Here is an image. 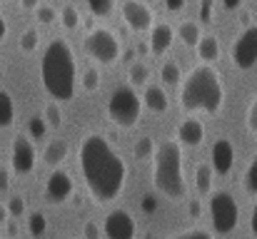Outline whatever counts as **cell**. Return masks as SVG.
I'll use <instances>...</instances> for the list:
<instances>
[{
  "mask_svg": "<svg viewBox=\"0 0 257 239\" xmlns=\"http://www.w3.org/2000/svg\"><path fill=\"white\" fill-rule=\"evenodd\" d=\"M85 53L87 58L102 63V65H110L120 58V40L112 30L107 28H95L85 35Z\"/></svg>",
  "mask_w": 257,
  "mask_h": 239,
  "instance_id": "cell-7",
  "label": "cell"
},
{
  "mask_svg": "<svg viewBox=\"0 0 257 239\" xmlns=\"http://www.w3.org/2000/svg\"><path fill=\"white\" fill-rule=\"evenodd\" d=\"M143 105L150 112L160 115V112H165L170 107V100H168V95H165V90L160 85H148L145 87V95H143Z\"/></svg>",
  "mask_w": 257,
  "mask_h": 239,
  "instance_id": "cell-16",
  "label": "cell"
},
{
  "mask_svg": "<svg viewBox=\"0 0 257 239\" xmlns=\"http://www.w3.org/2000/svg\"><path fill=\"white\" fill-rule=\"evenodd\" d=\"M222 5H225L227 10H237V8L242 5V0H222Z\"/></svg>",
  "mask_w": 257,
  "mask_h": 239,
  "instance_id": "cell-42",
  "label": "cell"
},
{
  "mask_svg": "<svg viewBox=\"0 0 257 239\" xmlns=\"http://www.w3.org/2000/svg\"><path fill=\"white\" fill-rule=\"evenodd\" d=\"M70 194H73V179H70V174L63 172V169H55L48 177V182H45V199L50 204H63Z\"/></svg>",
  "mask_w": 257,
  "mask_h": 239,
  "instance_id": "cell-12",
  "label": "cell"
},
{
  "mask_svg": "<svg viewBox=\"0 0 257 239\" xmlns=\"http://www.w3.org/2000/svg\"><path fill=\"white\" fill-rule=\"evenodd\" d=\"M172 40H175V33L168 23H153L150 28V53L153 55H165L170 50Z\"/></svg>",
  "mask_w": 257,
  "mask_h": 239,
  "instance_id": "cell-15",
  "label": "cell"
},
{
  "mask_svg": "<svg viewBox=\"0 0 257 239\" xmlns=\"http://www.w3.org/2000/svg\"><path fill=\"white\" fill-rule=\"evenodd\" d=\"M195 48H197V55L202 63H215L220 58V40L215 35H202Z\"/></svg>",
  "mask_w": 257,
  "mask_h": 239,
  "instance_id": "cell-17",
  "label": "cell"
},
{
  "mask_svg": "<svg viewBox=\"0 0 257 239\" xmlns=\"http://www.w3.org/2000/svg\"><path fill=\"white\" fill-rule=\"evenodd\" d=\"M5 222H8V207L0 202V224H5Z\"/></svg>",
  "mask_w": 257,
  "mask_h": 239,
  "instance_id": "cell-44",
  "label": "cell"
},
{
  "mask_svg": "<svg viewBox=\"0 0 257 239\" xmlns=\"http://www.w3.org/2000/svg\"><path fill=\"white\" fill-rule=\"evenodd\" d=\"M65 157H68V142H65V140H53V142L45 147V155H43L45 164H50V167H58Z\"/></svg>",
  "mask_w": 257,
  "mask_h": 239,
  "instance_id": "cell-19",
  "label": "cell"
},
{
  "mask_svg": "<svg viewBox=\"0 0 257 239\" xmlns=\"http://www.w3.org/2000/svg\"><path fill=\"white\" fill-rule=\"evenodd\" d=\"M78 157H80V172H83L87 189L100 204L115 199L122 192L125 179H127V164L110 147L105 137L87 135L80 142Z\"/></svg>",
  "mask_w": 257,
  "mask_h": 239,
  "instance_id": "cell-1",
  "label": "cell"
},
{
  "mask_svg": "<svg viewBox=\"0 0 257 239\" xmlns=\"http://www.w3.org/2000/svg\"><path fill=\"white\" fill-rule=\"evenodd\" d=\"M133 155H135V159H150L155 155L153 140H150V137H140V140L135 142V147H133Z\"/></svg>",
  "mask_w": 257,
  "mask_h": 239,
  "instance_id": "cell-26",
  "label": "cell"
},
{
  "mask_svg": "<svg viewBox=\"0 0 257 239\" xmlns=\"http://www.w3.org/2000/svg\"><path fill=\"white\" fill-rule=\"evenodd\" d=\"M75 55L65 40H53L40 60V80L53 100H70L75 95Z\"/></svg>",
  "mask_w": 257,
  "mask_h": 239,
  "instance_id": "cell-3",
  "label": "cell"
},
{
  "mask_svg": "<svg viewBox=\"0 0 257 239\" xmlns=\"http://www.w3.org/2000/svg\"><path fill=\"white\" fill-rule=\"evenodd\" d=\"M210 222L215 234H230L240 222V207L235 197L225 189L210 194Z\"/></svg>",
  "mask_w": 257,
  "mask_h": 239,
  "instance_id": "cell-6",
  "label": "cell"
},
{
  "mask_svg": "<svg viewBox=\"0 0 257 239\" xmlns=\"http://www.w3.org/2000/svg\"><path fill=\"white\" fill-rule=\"evenodd\" d=\"M10 164L15 174H30L35 169V147L30 142V137L18 135L13 140V152H10Z\"/></svg>",
  "mask_w": 257,
  "mask_h": 239,
  "instance_id": "cell-10",
  "label": "cell"
},
{
  "mask_svg": "<svg viewBox=\"0 0 257 239\" xmlns=\"http://www.w3.org/2000/svg\"><path fill=\"white\" fill-rule=\"evenodd\" d=\"M20 5H23V10H35L40 5V0H20Z\"/></svg>",
  "mask_w": 257,
  "mask_h": 239,
  "instance_id": "cell-41",
  "label": "cell"
},
{
  "mask_svg": "<svg viewBox=\"0 0 257 239\" xmlns=\"http://www.w3.org/2000/svg\"><path fill=\"white\" fill-rule=\"evenodd\" d=\"M35 18H38L43 25H50V23H55L58 13H55V8H50V5H38V8H35Z\"/></svg>",
  "mask_w": 257,
  "mask_h": 239,
  "instance_id": "cell-32",
  "label": "cell"
},
{
  "mask_svg": "<svg viewBox=\"0 0 257 239\" xmlns=\"http://www.w3.org/2000/svg\"><path fill=\"white\" fill-rule=\"evenodd\" d=\"M127 78H130V85H135V87H143V85H148V80H150V68H148V63H133L130 65V73H127Z\"/></svg>",
  "mask_w": 257,
  "mask_h": 239,
  "instance_id": "cell-22",
  "label": "cell"
},
{
  "mask_svg": "<svg viewBox=\"0 0 257 239\" xmlns=\"http://www.w3.org/2000/svg\"><path fill=\"white\" fill-rule=\"evenodd\" d=\"M28 229H30V234H33V237H40V234L48 229V219H45L40 212H33V214H30V219H28Z\"/></svg>",
  "mask_w": 257,
  "mask_h": 239,
  "instance_id": "cell-29",
  "label": "cell"
},
{
  "mask_svg": "<svg viewBox=\"0 0 257 239\" xmlns=\"http://www.w3.org/2000/svg\"><path fill=\"white\" fill-rule=\"evenodd\" d=\"M38 40H40V35H38L35 28L25 30V33L20 35V50H23V53H33V50L38 48Z\"/></svg>",
  "mask_w": 257,
  "mask_h": 239,
  "instance_id": "cell-27",
  "label": "cell"
},
{
  "mask_svg": "<svg viewBox=\"0 0 257 239\" xmlns=\"http://www.w3.org/2000/svg\"><path fill=\"white\" fill-rule=\"evenodd\" d=\"M120 13H122L125 25H127L133 33H148V30L153 28V23H155L153 10H150L143 0H122Z\"/></svg>",
  "mask_w": 257,
  "mask_h": 239,
  "instance_id": "cell-9",
  "label": "cell"
},
{
  "mask_svg": "<svg viewBox=\"0 0 257 239\" xmlns=\"http://www.w3.org/2000/svg\"><path fill=\"white\" fill-rule=\"evenodd\" d=\"M5 35H8V23H5V18L0 13V40H5Z\"/></svg>",
  "mask_w": 257,
  "mask_h": 239,
  "instance_id": "cell-43",
  "label": "cell"
},
{
  "mask_svg": "<svg viewBox=\"0 0 257 239\" xmlns=\"http://www.w3.org/2000/svg\"><path fill=\"white\" fill-rule=\"evenodd\" d=\"M195 187L200 194H210L212 192V164H200L195 172Z\"/></svg>",
  "mask_w": 257,
  "mask_h": 239,
  "instance_id": "cell-21",
  "label": "cell"
},
{
  "mask_svg": "<svg viewBox=\"0 0 257 239\" xmlns=\"http://www.w3.org/2000/svg\"><path fill=\"white\" fill-rule=\"evenodd\" d=\"M245 189H247V194H257V157L250 162V167H247V172H245Z\"/></svg>",
  "mask_w": 257,
  "mask_h": 239,
  "instance_id": "cell-30",
  "label": "cell"
},
{
  "mask_svg": "<svg viewBox=\"0 0 257 239\" xmlns=\"http://www.w3.org/2000/svg\"><path fill=\"white\" fill-rule=\"evenodd\" d=\"M45 127H48L45 117H33V120L28 122V132H30L33 140H43V137H45Z\"/></svg>",
  "mask_w": 257,
  "mask_h": 239,
  "instance_id": "cell-31",
  "label": "cell"
},
{
  "mask_svg": "<svg viewBox=\"0 0 257 239\" xmlns=\"http://www.w3.org/2000/svg\"><path fill=\"white\" fill-rule=\"evenodd\" d=\"M205 140V125L197 117H187L180 127H177V142L182 147H197Z\"/></svg>",
  "mask_w": 257,
  "mask_h": 239,
  "instance_id": "cell-14",
  "label": "cell"
},
{
  "mask_svg": "<svg viewBox=\"0 0 257 239\" xmlns=\"http://www.w3.org/2000/svg\"><path fill=\"white\" fill-rule=\"evenodd\" d=\"M172 239H212V234L205 232V229H190V232H182V234H177Z\"/></svg>",
  "mask_w": 257,
  "mask_h": 239,
  "instance_id": "cell-35",
  "label": "cell"
},
{
  "mask_svg": "<svg viewBox=\"0 0 257 239\" xmlns=\"http://www.w3.org/2000/svg\"><path fill=\"white\" fill-rule=\"evenodd\" d=\"M225 102V87L220 73L212 68V63H202L187 73V78L180 82V105L187 112L202 110V112H220Z\"/></svg>",
  "mask_w": 257,
  "mask_h": 239,
  "instance_id": "cell-2",
  "label": "cell"
},
{
  "mask_svg": "<svg viewBox=\"0 0 257 239\" xmlns=\"http://www.w3.org/2000/svg\"><path fill=\"white\" fill-rule=\"evenodd\" d=\"M58 18H60L63 28H68V30H75V28L80 25V13H78L75 5H65V8L58 13Z\"/></svg>",
  "mask_w": 257,
  "mask_h": 239,
  "instance_id": "cell-23",
  "label": "cell"
},
{
  "mask_svg": "<svg viewBox=\"0 0 257 239\" xmlns=\"http://www.w3.org/2000/svg\"><path fill=\"white\" fill-rule=\"evenodd\" d=\"M87 8L95 18H107L115 10V0H87Z\"/></svg>",
  "mask_w": 257,
  "mask_h": 239,
  "instance_id": "cell-25",
  "label": "cell"
},
{
  "mask_svg": "<svg viewBox=\"0 0 257 239\" xmlns=\"http://www.w3.org/2000/svg\"><path fill=\"white\" fill-rule=\"evenodd\" d=\"M187 212H190V217H195V219H197V217H200V202H197V199H195V202H190V204H187Z\"/></svg>",
  "mask_w": 257,
  "mask_h": 239,
  "instance_id": "cell-39",
  "label": "cell"
},
{
  "mask_svg": "<svg viewBox=\"0 0 257 239\" xmlns=\"http://www.w3.org/2000/svg\"><path fill=\"white\" fill-rule=\"evenodd\" d=\"M83 87H85L87 92H92V90L100 87V73H97L95 68H87L85 70V75H83Z\"/></svg>",
  "mask_w": 257,
  "mask_h": 239,
  "instance_id": "cell-33",
  "label": "cell"
},
{
  "mask_svg": "<svg viewBox=\"0 0 257 239\" xmlns=\"http://www.w3.org/2000/svg\"><path fill=\"white\" fill-rule=\"evenodd\" d=\"M177 38H180V43H182L185 48H195L197 40L202 38L200 25H197L195 20H185V23H180V28H177Z\"/></svg>",
  "mask_w": 257,
  "mask_h": 239,
  "instance_id": "cell-18",
  "label": "cell"
},
{
  "mask_svg": "<svg viewBox=\"0 0 257 239\" xmlns=\"http://www.w3.org/2000/svg\"><path fill=\"white\" fill-rule=\"evenodd\" d=\"M210 157H212V172L225 177L230 174L232 164H235V147L230 140H215L212 150H210Z\"/></svg>",
  "mask_w": 257,
  "mask_h": 239,
  "instance_id": "cell-13",
  "label": "cell"
},
{
  "mask_svg": "<svg viewBox=\"0 0 257 239\" xmlns=\"http://www.w3.org/2000/svg\"><path fill=\"white\" fill-rule=\"evenodd\" d=\"M8 214H13V217H23L25 214V199L23 197H10L8 199Z\"/></svg>",
  "mask_w": 257,
  "mask_h": 239,
  "instance_id": "cell-34",
  "label": "cell"
},
{
  "mask_svg": "<svg viewBox=\"0 0 257 239\" xmlns=\"http://www.w3.org/2000/svg\"><path fill=\"white\" fill-rule=\"evenodd\" d=\"M105 237L107 239H133L135 237V219L127 209H112L105 217Z\"/></svg>",
  "mask_w": 257,
  "mask_h": 239,
  "instance_id": "cell-11",
  "label": "cell"
},
{
  "mask_svg": "<svg viewBox=\"0 0 257 239\" xmlns=\"http://www.w3.org/2000/svg\"><path fill=\"white\" fill-rule=\"evenodd\" d=\"M257 63V23L247 25L240 38L232 43V65L240 70H250Z\"/></svg>",
  "mask_w": 257,
  "mask_h": 239,
  "instance_id": "cell-8",
  "label": "cell"
},
{
  "mask_svg": "<svg viewBox=\"0 0 257 239\" xmlns=\"http://www.w3.org/2000/svg\"><path fill=\"white\" fill-rule=\"evenodd\" d=\"M160 80L165 82V85H180L182 82V73H180V65L177 63H165L163 65V70H160Z\"/></svg>",
  "mask_w": 257,
  "mask_h": 239,
  "instance_id": "cell-24",
  "label": "cell"
},
{
  "mask_svg": "<svg viewBox=\"0 0 257 239\" xmlns=\"http://www.w3.org/2000/svg\"><path fill=\"white\" fill-rule=\"evenodd\" d=\"M45 122H48V127H60L63 125V112H60L58 102L45 105Z\"/></svg>",
  "mask_w": 257,
  "mask_h": 239,
  "instance_id": "cell-28",
  "label": "cell"
},
{
  "mask_svg": "<svg viewBox=\"0 0 257 239\" xmlns=\"http://www.w3.org/2000/svg\"><path fill=\"white\" fill-rule=\"evenodd\" d=\"M250 232L257 237V202H255V207H252V217H250Z\"/></svg>",
  "mask_w": 257,
  "mask_h": 239,
  "instance_id": "cell-40",
  "label": "cell"
},
{
  "mask_svg": "<svg viewBox=\"0 0 257 239\" xmlns=\"http://www.w3.org/2000/svg\"><path fill=\"white\" fill-rule=\"evenodd\" d=\"M143 112V100L138 97V92L127 85L115 87L110 100H107V115L115 125L120 127H135Z\"/></svg>",
  "mask_w": 257,
  "mask_h": 239,
  "instance_id": "cell-5",
  "label": "cell"
},
{
  "mask_svg": "<svg viewBox=\"0 0 257 239\" xmlns=\"http://www.w3.org/2000/svg\"><path fill=\"white\" fill-rule=\"evenodd\" d=\"M165 8H168L170 13H180V10L185 8V0H165Z\"/></svg>",
  "mask_w": 257,
  "mask_h": 239,
  "instance_id": "cell-38",
  "label": "cell"
},
{
  "mask_svg": "<svg viewBox=\"0 0 257 239\" xmlns=\"http://www.w3.org/2000/svg\"><path fill=\"white\" fill-rule=\"evenodd\" d=\"M153 184L160 194L180 199L185 197V174H182V152L180 145L165 140L155 152V167H153Z\"/></svg>",
  "mask_w": 257,
  "mask_h": 239,
  "instance_id": "cell-4",
  "label": "cell"
},
{
  "mask_svg": "<svg viewBox=\"0 0 257 239\" xmlns=\"http://www.w3.org/2000/svg\"><path fill=\"white\" fill-rule=\"evenodd\" d=\"M0 187H3V189L8 187V174H5V172H0Z\"/></svg>",
  "mask_w": 257,
  "mask_h": 239,
  "instance_id": "cell-45",
  "label": "cell"
},
{
  "mask_svg": "<svg viewBox=\"0 0 257 239\" xmlns=\"http://www.w3.org/2000/svg\"><path fill=\"white\" fill-rule=\"evenodd\" d=\"M83 234H85V239H100V229H97V224H95V222H85Z\"/></svg>",
  "mask_w": 257,
  "mask_h": 239,
  "instance_id": "cell-37",
  "label": "cell"
},
{
  "mask_svg": "<svg viewBox=\"0 0 257 239\" xmlns=\"http://www.w3.org/2000/svg\"><path fill=\"white\" fill-rule=\"evenodd\" d=\"M15 122V102L8 90H0V130L10 127Z\"/></svg>",
  "mask_w": 257,
  "mask_h": 239,
  "instance_id": "cell-20",
  "label": "cell"
},
{
  "mask_svg": "<svg viewBox=\"0 0 257 239\" xmlns=\"http://www.w3.org/2000/svg\"><path fill=\"white\" fill-rule=\"evenodd\" d=\"M247 127L257 135V97L252 100V105H250V110H247Z\"/></svg>",
  "mask_w": 257,
  "mask_h": 239,
  "instance_id": "cell-36",
  "label": "cell"
}]
</instances>
